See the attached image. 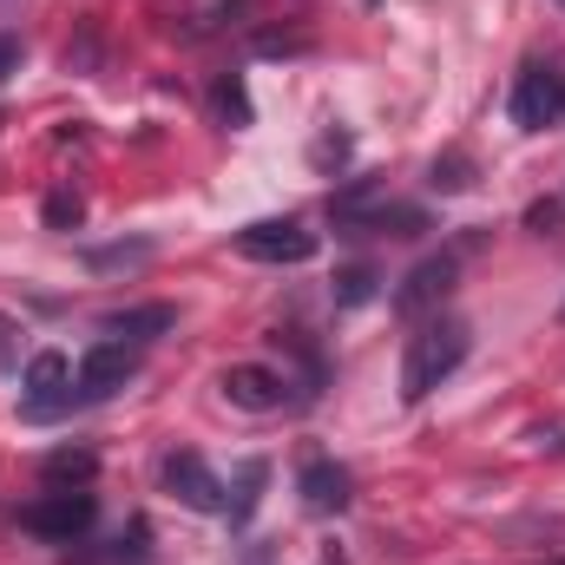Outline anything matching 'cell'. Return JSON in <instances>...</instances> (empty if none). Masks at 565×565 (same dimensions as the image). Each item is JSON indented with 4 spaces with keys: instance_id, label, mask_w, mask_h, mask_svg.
<instances>
[{
    "instance_id": "1",
    "label": "cell",
    "mask_w": 565,
    "mask_h": 565,
    "mask_svg": "<svg viewBox=\"0 0 565 565\" xmlns=\"http://www.w3.org/2000/svg\"><path fill=\"white\" fill-rule=\"evenodd\" d=\"M467 349H473L467 322H454V316H427L422 329L408 335V355H402V402H427V395L467 362Z\"/></svg>"
},
{
    "instance_id": "2",
    "label": "cell",
    "mask_w": 565,
    "mask_h": 565,
    "mask_svg": "<svg viewBox=\"0 0 565 565\" xmlns=\"http://www.w3.org/2000/svg\"><path fill=\"white\" fill-rule=\"evenodd\" d=\"M467 250H473V237H460V244H454V250H440V257H422L408 277L395 282V296H388V302H395V316L427 322V316L454 296V282H460V257H467Z\"/></svg>"
},
{
    "instance_id": "3",
    "label": "cell",
    "mask_w": 565,
    "mask_h": 565,
    "mask_svg": "<svg viewBox=\"0 0 565 565\" xmlns=\"http://www.w3.org/2000/svg\"><path fill=\"white\" fill-rule=\"evenodd\" d=\"M231 244H237V257H250V264H309V257L322 250L316 231L296 224V217H257V224H244Z\"/></svg>"
},
{
    "instance_id": "4",
    "label": "cell",
    "mask_w": 565,
    "mask_h": 565,
    "mask_svg": "<svg viewBox=\"0 0 565 565\" xmlns=\"http://www.w3.org/2000/svg\"><path fill=\"white\" fill-rule=\"evenodd\" d=\"M565 119V73L553 66H520V79H513V126L520 132H546V126H559Z\"/></svg>"
},
{
    "instance_id": "5",
    "label": "cell",
    "mask_w": 565,
    "mask_h": 565,
    "mask_svg": "<svg viewBox=\"0 0 565 565\" xmlns=\"http://www.w3.org/2000/svg\"><path fill=\"white\" fill-rule=\"evenodd\" d=\"M132 375H139L132 342H93V349L79 355V369H73V402H106V395H119Z\"/></svg>"
},
{
    "instance_id": "6",
    "label": "cell",
    "mask_w": 565,
    "mask_h": 565,
    "mask_svg": "<svg viewBox=\"0 0 565 565\" xmlns=\"http://www.w3.org/2000/svg\"><path fill=\"white\" fill-rule=\"evenodd\" d=\"M20 388H26V415L46 422V415H60V408L73 402V362H66L60 349H40V355H26V369H20Z\"/></svg>"
},
{
    "instance_id": "7",
    "label": "cell",
    "mask_w": 565,
    "mask_h": 565,
    "mask_svg": "<svg viewBox=\"0 0 565 565\" xmlns=\"http://www.w3.org/2000/svg\"><path fill=\"white\" fill-rule=\"evenodd\" d=\"M20 526L40 533V540H79V533L93 526V493H86V487H60V493L33 500V507L20 513Z\"/></svg>"
},
{
    "instance_id": "8",
    "label": "cell",
    "mask_w": 565,
    "mask_h": 565,
    "mask_svg": "<svg viewBox=\"0 0 565 565\" xmlns=\"http://www.w3.org/2000/svg\"><path fill=\"white\" fill-rule=\"evenodd\" d=\"M296 493H302V507H309V513H342V507L355 500V480H349V467H342V460L309 454V460L296 467Z\"/></svg>"
},
{
    "instance_id": "9",
    "label": "cell",
    "mask_w": 565,
    "mask_h": 565,
    "mask_svg": "<svg viewBox=\"0 0 565 565\" xmlns=\"http://www.w3.org/2000/svg\"><path fill=\"white\" fill-rule=\"evenodd\" d=\"M164 487H171L191 513H224V480H217L198 454H164Z\"/></svg>"
},
{
    "instance_id": "10",
    "label": "cell",
    "mask_w": 565,
    "mask_h": 565,
    "mask_svg": "<svg viewBox=\"0 0 565 565\" xmlns=\"http://www.w3.org/2000/svg\"><path fill=\"white\" fill-rule=\"evenodd\" d=\"M282 382L277 369H264V362H237V369H224V395H231V408H244V415H277L282 408Z\"/></svg>"
},
{
    "instance_id": "11",
    "label": "cell",
    "mask_w": 565,
    "mask_h": 565,
    "mask_svg": "<svg viewBox=\"0 0 565 565\" xmlns=\"http://www.w3.org/2000/svg\"><path fill=\"white\" fill-rule=\"evenodd\" d=\"M113 342H151V335H164V329H178V309L171 302H139V309H113L106 322H99Z\"/></svg>"
},
{
    "instance_id": "12",
    "label": "cell",
    "mask_w": 565,
    "mask_h": 565,
    "mask_svg": "<svg viewBox=\"0 0 565 565\" xmlns=\"http://www.w3.org/2000/svg\"><path fill=\"white\" fill-rule=\"evenodd\" d=\"M382 198H388V191H382V178H355L349 191H335V198H329V217H335L342 231H362V224H369V211H375Z\"/></svg>"
},
{
    "instance_id": "13",
    "label": "cell",
    "mask_w": 565,
    "mask_h": 565,
    "mask_svg": "<svg viewBox=\"0 0 565 565\" xmlns=\"http://www.w3.org/2000/svg\"><path fill=\"white\" fill-rule=\"evenodd\" d=\"M93 473H99V454L93 447H53L46 454V480L53 487H86Z\"/></svg>"
},
{
    "instance_id": "14",
    "label": "cell",
    "mask_w": 565,
    "mask_h": 565,
    "mask_svg": "<svg viewBox=\"0 0 565 565\" xmlns=\"http://www.w3.org/2000/svg\"><path fill=\"white\" fill-rule=\"evenodd\" d=\"M362 231H382V237H422L427 211H415V204H388V198H382V204L369 211V224H362Z\"/></svg>"
},
{
    "instance_id": "15",
    "label": "cell",
    "mask_w": 565,
    "mask_h": 565,
    "mask_svg": "<svg viewBox=\"0 0 565 565\" xmlns=\"http://www.w3.org/2000/svg\"><path fill=\"white\" fill-rule=\"evenodd\" d=\"M132 264H151V237H132V244H93V250H86V270H132Z\"/></svg>"
},
{
    "instance_id": "16",
    "label": "cell",
    "mask_w": 565,
    "mask_h": 565,
    "mask_svg": "<svg viewBox=\"0 0 565 565\" xmlns=\"http://www.w3.org/2000/svg\"><path fill=\"white\" fill-rule=\"evenodd\" d=\"M264 480H270V467H264V460H244V467H237V500H231V520H237V526L257 513V500H264Z\"/></svg>"
},
{
    "instance_id": "17",
    "label": "cell",
    "mask_w": 565,
    "mask_h": 565,
    "mask_svg": "<svg viewBox=\"0 0 565 565\" xmlns=\"http://www.w3.org/2000/svg\"><path fill=\"white\" fill-rule=\"evenodd\" d=\"M434 191H467L473 184V164H467V151H447V158H434V178H427Z\"/></svg>"
},
{
    "instance_id": "18",
    "label": "cell",
    "mask_w": 565,
    "mask_h": 565,
    "mask_svg": "<svg viewBox=\"0 0 565 565\" xmlns=\"http://www.w3.org/2000/svg\"><path fill=\"white\" fill-rule=\"evenodd\" d=\"M369 296H375V270H362V264H355V270H342V277H335V302H342V309H355V302H369Z\"/></svg>"
},
{
    "instance_id": "19",
    "label": "cell",
    "mask_w": 565,
    "mask_h": 565,
    "mask_svg": "<svg viewBox=\"0 0 565 565\" xmlns=\"http://www.w3.org/2000/svg\"><path fill=\"white\" fill-rule=\"evenodd\" d=\"M79 217H86V204H79L73 191H53V198H46V224H53V231H73Z\"/></svg>"
},
{
    "instance_id": "20",
    "label": "cell",
    "mask_w": 565,
    "mask_h": 565,
    "mask_svg": "<svg viewBox=\"0 0 565 565\" xmlns=\"http://www.w3.org/2000/svg\"><path fill=\"white\" fill-rule=\"evenodd\" d=\"M13 362H20V322L0 316V369H13Z\"/></svg>"
},
{
    "instance_id": "21",
    "label": "cell",
    "mask_w": 565,
    "mask_h": 565,
    "mask_svg": "<svg viewBox=\"0 0 565 565\" xmlns=\"http://www.w3.org/2000/svg\"><path fill=\"white\" fill-rule=\"evenodd\" d=\"M224 119H237V126H250V99H244V86H237V79L224 86Z\"/></svg>"
},
{
    "instance_id": "22",
    "label": "cell",
    "mask_w": 565,
    "mask_h": 565,
    "mask_svg": "<svg viewBox=\"0 0 565 565\" xmlns=\"http://www.w3.org/2000/svg\"><path fill=\"white\" fill-rule=\"evenodd\" d=\"M13 73H20V40L0 33V79H13Z\"/></svg>"
},
{
    "instance_id": "23",
    "label": "cell",
    "mask_w": 565,
    "mask_h": 565,
    "mask_svg": "<svg viewBox=\"0 0 565 565\" xmlns=\"http://www.w3.org/2000/svg\"><path fill=\"white\" fill-rule=\"evenodd\" d=\"M316 158H322V164H329V158H349V132H335V139H322V145H316Z\"/></svg>"
}]
</instances>
